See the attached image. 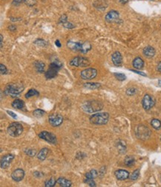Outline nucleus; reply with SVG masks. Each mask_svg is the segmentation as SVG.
Wrapping results in <instances>:
<instances>
[{"instance_id":"f257e3e1","label":"nucleus","mask_w":161,"mask_h":187,"mask_svg":"<svg viewBox=\"0 0 161 187\" xmlns=\"http://www.w3.org/2000/svg\"><path fill=\"white\" fill-rule=\"evenodd\" d=\"M103 108V105L100 101H88L83 104L82 109L86 113L88 114H93V113L100 111Z\"/></svg>"},{"instance_id":"f03ea898","label":"nucleus","mask_w":161,"mask_h":187,"mask_svg":"<svg viewBox=\"0 0 161 187\" xmlns=\"http://www.w3.org/2000/svg\"><path fill=\"white\" fill-rule=\"evenodd\" d=\"M25 87L22 84H10L6 87L5 90V94L11 96L13 98L19 97L20 93L23 91Z\"/></svg>"},{"instance_id":"7ed1b4c3","label":"nucleus","mask_w":161,"mask_h":187,"mask_svg":"<svg viewBox=\"0 0 161 187\" xmlns=\"http://www.w3.org/2000/svg\"><path fill=\"white\" fill-rule=\"evenodd\" d=\"M109 114L108 113H97L90 117V122L92 125H103L108 122Z\"/></svg>"},{"instance_id":"20e7f679","label":"nucleus","mask_w":161,"mask_h":187,"mask_svg":"<svg viewBox=\"0 0 161 187\" xmlns=\"http://www.w3.org/2000/svg\"><path fill=\"white\" fill-rule=\"evenodd\" d=\"M7 132L10 136L16 137L23 134V126L19 122H13L8 127Z\"/></svg>"},{"instance_id":"39448f33","label":"nucleus","mask_w":161,"mask_h":187,"mask_svg":"<svg viewBox=\"0 0 161 187\" xmlns=\"http://www.w3.org/2000/svg\"><path fill=\"white\" fill-rule=\"evenodd\" d=\"M135 134H136L137 137L140 140H146L151 136V131L149 130V127L145 126V125H140L136 127Z\"/></svg>"},{"instance_id":"423d86ee","label":"nucleus","mask_w":161,"mask_h":187,"mask_svg":"<svg viewBox=\"0 0 161 187\" xmlns=\"http://www.w3.org/2000/svg\"><path fill=\"white\" fill-rule=\"evenodd\" d=\"M62 66V64L59 62V61H55V62L51 63L50 64L49 69L47 70L45 73V78L47 79H51L55 78L57 75L59 69H60Z\"/></svg>"},{"instance_id":"0eeeda50","label":"nucleus","mask_w":161,"mask_h":187,"mask_svg":"<svg viewBox=\"0 0 161 187\" xmlns=\"http://www.w3.org/2000/svg\"><path fill=\"white\" fill-rule=\"evenodd\" d=\"M69 64L76 67H86L90 65V61L86 57H75L70 61Z\"/></svg>"},{"instance_id":"6e6552de","label":"nucleus","mask_w":161,"mask_h":187,"mask_svg":"<svg viewBox=\"0 0 161 187\" xmlns=\"http://www.w3.org/2000/svg\"><path fill=\"white\" fill-rule=\"evenodd\" d=\"M97 70L94 68H88L81 72L80 76L83 80H92L97 76Z\"/></svg>"},{"instance_id":"1a4fd4ad","label":"nucleus","mask_w":161,"mask_h":187,"mask_svg":"<svg viewBox=\"0 0 161 187\" xmlns=\"http://www.w3.org/2000/svg\"><path fill=\"white\" fill-rule=\"evenodd\" d=\"M39 137L41 138L42 140H45L46 142L53 144V145H56V144H57V140L56 136L52 134V133L49 132V131H42V132L39 134Z\"/></svg>"},{"instance_id":"9d476101","label":"nucleus","mask_w":161,"mask_h":187,"mask_svg":"<svg viewBox=\"0 0 161 187\" xmlns=\"http://www.w3.org/2000/svg\"><path fill=\"white\" fill-rule=\"evenodd\" d=\"M49 122L51 126L58 127L63 122V117L60 114H52L51 116H49Z\"/></svg>"},{"instance_id":"9b49d317","label":"nucleus","mask_w":161,"mask_h":187,"mask_svg":"<svg viewBox=\"0 0 161 187\" xmlns=\"http://www.w3.org/2000/svg\"><path fill=\"white\" fill-rule=\"evenodd\" d=\"M155 104V101H154V99L151 96L149 95V94H146V95L144 96L143 99L142 100V107L146 110H149L151 108H152Z\"/></svg>"},{"instance_id":"f8f14e48","label":"nucleus","mask_w":161,"mask_h":187,"mask_svg":"<svg viewBox=\"0 0 161 187\" xmlns=\"http://www.w3.org/2000/svg\"><path fill=\"white\" fill-rule=\"evenodd\" d=\"M14 159V156L13 154L5 155V156L2 158L1 163H0L1 168H3V169H5V168H8Z\"/></svg>"},{"instance_id":"ddd939ff","label":"nucleus","mask_w":161,"mask_h":187,"mask_svg":"<svg viewBox=\"0 0 161 187\" xmlns=\"http://www.w3.org/2000/svg\"><path fill=\"white\" fill-rule=\"evenodd\" d=\"M24 177H25V171L22 168H17V169L14 170L11 174V177L16 182H20L23 180Z\"/></svg>"},{"instance_id":"4468645a","label":"nucleus","mask_w":161,"mask_h":187,"mask_svg":"<svg viewBox=\"0 0 161 187\" xmlns=\"http://www.w3.org/2000/svg\"><path fill=\"white\" fill-rule=\"evenodd\" d=\"M119 16L120 14L117 11H109L105 15V19L109 23H114V22H117L119 20Z\"/></svg>"},{"instance_id":"2eb2a0df","label":"nucleus","mask_w":161,"mask_h":187,"mask_svg":"<svg viewBox=\"0 0 161 187\" xmlns=\"http://www.w3.org/2000/svg\"><path fill=\"white\" fill-rule=\"evenodd\" d=\"M112 60L113 64L117 66H120L123 64V57L119 51H115L112 54Z\"/></svg>"},{"instance_id":"dca6fc26","label":"nucleus","mask_w":161,"mask_h":187,"mask_svg":"<svg viewBox=\"0 0 161 187\" xmlns=\"http://www.w3.org/2000/svg\"><path fill=\"white\" fill-rule=\"evenodd\" d=\"M67 46L68 49L74 51H82L83 43H81V42L68 41L67 42Z\"/></svg>"},{"instance_id":"f3484780","label":"nucleus","mask_w":161,"mask_h":187,"mask_svg":"<svg viewBox=\"0 0 161 187\" xmlns=\"http://www.w3.org/2000/svg\"><path fill=\"white\" fill-rule=\"evenodd\" d=\"M115 176L117 179L120 180H125L129 177V172L126 170L119 169L115 171Z\"/></svg>"},{"instance_id":"a211bd4d","label":"nucleus","mask_w":161,"mask_h":187,"mask_svg":"<svg viewBox=\"0 0 161 187\" xmlns=\"http://www.w3.org/2000/svg\"><path fill=\"white\" fill-rule=\"evenodd\" d=\"M94 7L98 10L103 11L108 7V2L106 0H96L93 3Z\"/></svg>"},{"instance_id":"6ab92c4d","label":"nucleus","mask_w":161,"mask_h":187,"mask_svg":"<svg viewBox=\"0 0 161 187\" xmlns=\"http://www.w3.org/2000/svg\"><path fill=\"white\" fill-rule=\"evenodd\" d=\"M116 147L118 151H119V153L121 154H124L126 152V144H125V142L123 140H118L117 142Z\"/></svg>"},{"instance_id":"aec40b11","label":"nucleus","mask_w":161,"mask_h":187,"mask_svg":"<svg viewBox=\"0 0 161 187\" xmlns=\"http://www.w3.org/2000/svg\"><path fill=\"white\" fill-rule=\"evenodd\" d=\"M142 52H143V55L146 57H149L150 58V57H153L155 56L156 51H155V49L151 46H147V47L144 48Z\"/></svg>"},{"instance_id":"412c9836","label":"nucleus","mask_w":161,"mask_h":187,"mask_svg":"<svg viewBox=\"0 0 161 187\" xmlns=\"http://www.w3.org/2000/svg\"><path fill=\"white\" fill-rule=\"evenodd\" d=\"M34 66H35V69H36L37 73H44V72H45V64H44L42 61H40V60L35 61Z\"/></svg>"},{"instance_id":"4be33fe9","label":"nucleus","mask_w":161,"mask_h":187,"mask_svg":"<svg viewBox=\"0 0 161 187\" xmlns=\"http://www.w3.org/2000/svg\"><path fill=\"white\" fill-rule=\"evenodd\" d=\"M133 66L137 69H141L144 66V61L142 60V58L140 57H136L134 60H133Z\"/></svg>"},{"instance_id":"5701e85b","label":"nucleus","mask_w":161,"mask_h":187,"mask_svg":"<svg viewBox=\"0 0 161 187\" xmlns=\"http://www.w3.org/2000/svg\"><path fill=\"white\" fill-rule=\"evenodd\" d=\"M57 183L62 187H70L72 185V183L69 180L64 178V177H60L57 180Z\"/></svg>"},{"instance_id":"b1692460","label":"nucleus","mask_w":161,"mask_h":187,"mask_svg":"<svg viewBox=\"0 0 161 187\" xmlns=\"http://www.w3.org/2000/svg\"><path fill=\"white\" fill-rule=\"evenodd\" d=\"M49 152V149H47V148H44V149H42L41 151L39 152V154H37V158L40 160L43 161L45 160V158L48 156V154Z\"/></svg>"},{"instance_id":"393cba45","label":"nucleus","mask_w":161,"mask_h":187,"mask_svg":"<svg viewBox=\"0 0 161 187\" xmlns=\"http://www.w3.org/2000/svg\"><path fill=\"white\" fill-rule=\"evenodd\" d=\"M83 87L87 89V90H94L100 88L101 84H99V83H86V84H84V86Z\"/></svg>"},{"instance_id":"a878e982","label":"nucleus","mask_w":161,"mask_h":187,"mask_svg":"<svg viewBox=\"0 0 161 187\" xmlns=\"http://www.w3.org/2000/svg\"><path fill=\"white\" fill-rule=\"evenodd\" d=\"M12 107L15 109H18V110H22L25 107V103L23 100L20 99H16L14 102L12 103Z\"/></svg>"},{"instance_id":"bb28decb","label":"nucleus","mask_w":161,"mask_h":187,"mask_svg":"<svg viewBox=\"0 0 161 187\" xmlns=\"http://www.w3.org/2000/svg\"><path fill=\"white\" fill-rule=\"evenodd\" d=\"M124 163L127 166H132L135 163V159L132 156H128L124 160Z\"/></svg>"},{"instance_id":"cd10ccee","label":"nucleus","mask_w":161,"mask_h":187,"mask_svg":"<svg viewBox=\"0 0 161 187\" xmlns=\"http://www.w3.org/2000/svg\"><path fill=\"white\" fill-rule=\"evenodd\" d=\"M40 96V92H39L37 90H34V89H31V90H29V91L25 94V98H26V99H30L31 97H33V96Z\"/></svg>"},{"instance_id":"c85d7f7f","label":"nucleus","mask_w":161,"mask_h":187,"mask_svg":"<svg viewBox=\"0 0 161 187\" xmlns=\"http://www.w3.org/2000/svg\"><path fill=\"white\" fill-rule=\"evenodd\" d=\"M151 125L155 129L159 130L161 127V122L159 119H157V118H154V119L151 120Z\"/></svg>"},{"instance_id":"c756f323","label":"nucleus","mask_w":161,"mask_h":187,"mask_svg":"<svg viewBox=\"0 0 161 187\" xmlns=\"http://www.w3.org/2000/svg\"><path fill=\"white\" fill-rule=\"evenodd\" d=\"M98 176V172L96 171L95 169H92L90 171L87 172L86 174V178H91V179H94L96 178Z\"/></svg>"},{"instance_id":"7c9ffc66","label":"nucleus","mask_w":161,"mask_h":187,"mask_svg":"<svg viewBox=\"0 0 161 187\" xmlns=\"http://www.w3.org/2000/svg\"><path fill=\"white\" fill-rule=\"evenodd\" d=\"M91 49V45L89 42H83V49L81 52L83 54H86L88 52V51H90Z\"/></svg>"},{"instance_id":"2f4dec72","label":"nucleus","mask_w":161,"mask_h":187,"mask_svg":"<svg viewBox=\"0 0 161 187\" xmlns=\"http://www.w3.org/2000/svg\"><path fill=\"white\" fill-rule=\"evenodd\" d=\"M45 114V111L41 110V109H37V110H35L34 112H33V115L36 118H41Z\"/></svg>"},{"instance_id":"473e14b6","label":"nucleus","mask_w":161,"mask_h":187,"mask_svg":"<svg viewBox=\"0 0 161 187\" xmlns=\"http://www.w3.org/2000/svg\"><path fill=\"white\" fill-rule=\"evenodd\" d=\"M34 44L37 45L38 46H41V47H45L48 46V42L45 40H42V39H38L34 42Z\"/></svg>"},{"instance_id":"72a5a7b5","label":"nucleus","mask_w":161,"mask_h":187,"mask_svg":"<svg viewBox=\"0 0 161 187\" xmlns=\"http://www.w3.org/2000/svg\"><path fill=\"white\" fill-rule=\"evenodd\" d=\"M57 183V180L54 178H51L48 181H46L45 183V186L46 187H53L55 186V184Z\"/></svg>"},{"instance_id":"f704fd0d","label":"nucleus","mask_w":161,"mask_h":187,"mask_svg":"<svg viewBox=\"0 0 161 187\" xmlns=\"http://www.w3.org/2000/svg\"><path fill=\"white\" fill-rule=\"evenodd\" d=\"M139 176H140V170L137 169L132 172V174L130 176V179L131 180H136L139 177Z\"/></svg>"},{"instance_id":"c9c22d12","label":"nucleus","mask_w":161,"mask_h":187,"mask_svg":"<svg viewBox=\"0 0 161 187\" xmlns=\"http://www.w3.org/2000/svg\"><path fill=\"white\" fill-rule=\"evenodd\" d=\"M114 75L115 76V78L118 81H123L126 79V76H125V75L123 73H114Z\"/></svg>"},{"instance_id":"e433bc0d","label":"nucleus","mask_w":161,"mask_h":187,"mask_svg":"<svg viewBox=\"0 0 161 187\" xmlns=\"http://www.w3.org/2000/svg\"><path fill=\"white\" fill-rule=\"evenodd\" d=\"M25 153L27 155H28V156L32 157H34L35 155H36V151L34 149H27L25 151Z\"/></svg>"},{"instance_id":"4c0bfd02","label":"nucleus","mask_w":161,"mask_h":187,"mask_svg":"<svg viewBox=\"0 0 161 187\" xmlns=\"http://www.w3.org/2000/svg\"><path fill=\"white\" fill-rule=\"evenodd\" d=\"M85 183H86L87 184H88V186H91V187H95V186H96V183H95V182H94V179L86 178V180H85Z\"/></svg>"},{"instance_id":"58836bf2","label":"nucleus","mask_w":161,"mask_h":187,"mask_svg":"<svg viewBox=\"0 0 161 187\" xmlns=\"http://www.w3.org/2000/svg\"><path fill=\"white\" fill-rule=\"evenodd\" d=\"M137 92H138V91H137L136 88L131 87V88H129L126 90V94L128 96H134L137 93Z\"/></svg>"},{"instance_id":"ea45409f","label":"nucleus","mask_w":161,"mask_h":187,"mask_svg":"<svg viewBox=\"0 0 161 187\" xmlns=\"http://www.w3.org/2000/svg\"><path fill=\"white\" fill-rule=\"evenodd\" d=\"M0 72H1L2 75H5L7 73V68L4 64H0Z\"/></svg>"},{"instance_id":"a19ab883","label":"nucleus","mask_w":161,"mask_h":187,"mask_svg":"<svg viewBox=\"0 0 161 187\" xmlns=\"http://www.w3.org/2000/svg\"><path fill=\"white\" fill-rule=\"evenodd\" d=\"M59 23H62V24L67 23V16H66V14H63L62 16H61V17L60 18V21H59Z\"/></svg>"},{"instance_id":"79ce46f5","label":"nucleus","mask_w":161,"mask_h":187,"mask_svg":"<svg viewBox=\"0 0 161 187\" xmlns=\"http://www.w3.org/2000/svg\"><path fill=\"white\" fill-rule=\"evenodd\" d=\"M63 26L65 28H66V29H74V25H73L71 23H66L63 24Z\"/></svg>"},{"instance_id":"37998d69","label":"nucleus","mask_w":161,"mask_h":187,"mask_svg":"<svg viewBox=\"0 0 161 187\" xmlns=\"http://www.w3.org/2000/svg\"><path fill=\"white\" fill-rule=\"evenodd\" d=\"M26 0H14L13 2V5H19L21 4V3L25 2Z\"/></svg>"},{"instance_id":"c03bdc74","label":"nucleus","mask_w":161,"mask_h":187,"mask_svg":"<svg viewBox=\"0 0 161 187\" xmlns=\"http://www.w3.org/2000/svg\"><path fill=\"white\" fill-rule=\"evenodd\" d=\"M7 113H8V114L10 115L11 116H12L13 118H17V116H16V115L14 114V112H12V111H10V110H7Z\"/></svg>"},{"instance_id":"a18cd8bd","label":"nucleus","mask_w":161,"mask_h":187,"mask_svg":"<svg viewBox=\"0 0 161 187\" xmlns=\"http://www.w3.org/2000/svg\"><path fill=\"white\" fill-rule=\"evenodd\" d=\"M131 71L134 72V73H137V74H139V75H142V76H146V74L143 73H142V72H139V71H137V70H133V69H131Z\"/></svg>"},{"instance_id":"49530a36","label":"nucleus","mask_w":161,"mask_h":187,"mask_svg":"<svg viewBox=\"0 0 161 187\" xmlns=\"http://www.w3.org/2000/svg\"><path fill=\"white\" fill-rule=\"evenodd\" d=\"M34 175L36 177H41L42 176V173H40V172H38V171H35L34 173Z\"/></svg>"},{"instance_id":"de8ad7c7","label":"nucleus","mask_w":161,"mask_h":187,"mask_svg":"<svg viewBox=\"0 0 161 187\" xmlns=\"http://www.w3.org/2000/svg\"><path fill=\"white\" fill-rule=\"evenodd\" d=\"M157 71L159 72V73H161V62L159 63L158 65H157Z\"/></svg>"},{"instance_id":"09e8293b","label":"nucleus","mask_w":161,"mask_h":187,"mask_svg":"<svg viewBox=\"0 0 161 187\" xmlns=\"http://www.w3.org/2000/svg\"><path fill=\"white\" fill-rule=\"evenodd\" d=\"M8 29H10L11 31H15V29H16V27L15 25H11V26L8 27Z\"/></svg>"},{"instance_id":"8fccbe9b","label":"nucleus","mask_w":161,"mask_h":187,"mask_svg":"<svg viewBox=\"0 0 161 187\" xmlns=\"http://www.w3.org/2000/svg\"><path fill=\"white\" fill-rule=\"evenodd\" d=\"M0 39H1V49L3 47V36L2 34H0Z\"/></svg>"},{"instance_id":"3c124183","label":"nucleus","mask_w":161,"mask_h":187,"mask_svg":"<svg viewBox=\"0 0 161 187\" xmlns=\"http://www.w3.org/2000/svg\"><path fill=\"white\" fill-rule=\"evenodd\" d=\"M55 44H56V46H57V47H59V48H60L61 47V43H60V40H56V42H55Z\"/></svg>"},{"instance_id":"603ef678","label":"nucleus","mask_w":161,"mask_h":187,"mask_svg":"<svg viewBox=\"0 0 161 187\" xmlns=\"http://www.w3.org/2000/svg\"><path fill=\"white\" fill-rule=\"evenodd\" d=\"M128 1L129 0H119V2L121 4H125V3L128 2Z\"/></svg>"},{"instance_id":"864d4df0","label":"nucleus","mask_w":161,"mask_h":187,"mask_svg":"<svg viewBox=\"0 0 161 187\" xmlns=\"http://www.w3.org/2000/svg\"><path fill=\"white\" fill-rule=\"evenodd\" d=\"M158 84H159V86L161 87V80H160L158 81Z\"/></svg>"}]
</instances>
